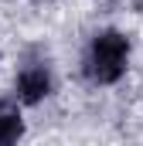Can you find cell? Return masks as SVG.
I'll return each instance as SVG.
<instances>
[{"mask_svg":"<svg viewBox=\"0 0 143 146\" xmlns=\"http://www.w3.org/2000/svg\"><path fill=\"white\" fill-rule=\"evenodd\" d=\"M126 58H130V41L119 31H102L92 41V54H89V75L102 85L119 82L126 72Z\"/></svg>","mask_w":143,"mask_h":146,"instance_id":"cell-1","label":"cell"},{"mask_svg":"<svg viewBox=\"0 0 143 146\" xmlns=\"http://www.w3.org/2000/svg\"><path fill=\"white\" fill-rule=\"evenodd\" d=\"M17 88H21V99H24L27 106H34V102H41V99L51 92V78H48L44 68H27V72L21 75Z\"/></svg>","mask_w":143,"mask_h":146,"instance_id":"cell-2","label":"cell"},{"mask_svg":"<svg viewBox=\"0 0 143 146\" xmlns=\"http://www.w3.org/2000/svg\"><path fill=\"white\" fill-rule=\"evenodd\" d=\"M21 129H24V126H21V115L3 106V109H0V146L14 143V139L21 136Z\"/></svg>","mask_w":143,"mask_h":146,"instance_id":"cell-3","label":"cell"}]
</instances>
